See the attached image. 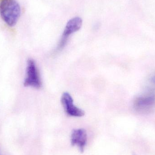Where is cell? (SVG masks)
I'll use <instances>...</instances> for the list:
<instances>
[{"mask_svg":"<svg viewBox=\"0 0 155 155\" xmlns=\"http://www.w3.org/2000/svg\"><path fill=\"white\" fill-rule=\"evenodd\" d=\"M21 7L16 0H2L0 2V15L4 21L13 26L21 15Z\"/></svg>","mask_w":155,"mask_h":155,"instance_id":"6da1fadb","label":"cell"},{"mask_svg":"<svg viewBox=\"0 0 155 155\" xmlns=\"http://www.w3.org/2000/svg\"><path fill=\"white\" fill-rule=\"evenodd\" d=\"M82 22V19L79 17H74L67 22L59 44L55 49L54 52L55 53L61 51L64 48L70 35L76 32L81 28Z\"/></svg>","mask_w":155,"mask_h":155,"instance_id":"7a4b0ae2","label":"cell"},{"mask_svg":"<svg viewBox=\"0 0 155 155\" xmlns=\"http://www.w3.org/2000/svg\"><path fill=\"white\" fill-rule=\"evenodd\" d=\"M25 87L39 88L41 87L42 83L35 61L30 59L27 61L26 76L24 82Z\"/></svg>","mask_w":155,"mask_h":155,"instance_id":"3957f363","label":"cell"},{"mask_svg":"<svg viewBox=\"0 0 155 155\" xmlns=\"http://www.w3.org/2000/svg\"><path fill=\"white\" fill-rule=\"evenodd\" d=\"M155 107V94L152 93L138 97L134 101V109L140 114H148Z\"/></svg>","mask_w":155,"mask_h":155,"instance_id":"277c9868","label":"cell"},{"mask_svg":"<svg viewBox=\"0 0 155 155\" xmlns=\"http://www.w3.org/2000/svg\"><path fill=\"white\" fill-rule=\"evenodd\" d=\"M61 101L64 111L68 115L74 117H82L84 115V112L74 105L73 99L68 92L63 94Z\"/></svg>","mask_w":155,"mask_h":155,"instance_id":"5b68a950","label":"cell"},{"mask_svg":"<svg viewBox=\"0 0 155 155\" xmlns=\"http://www.w3.org/2000/svg\"><path fill=\"white\" fill-rule=\"evenodd\" d=\"M87 141V134L85 130L82 128L74 129L71 136V143L73 146H78L81 153L84 152Z\"/></svg>","mask_w":155,"mask_h":155,"instance_id":"8992f818","label":"cell"},{"mask_svg":"<svg viewBox=\"0 0 155 155\" xmlns=\"http://www.w3.org/2000/svg\"><path fill=\"white\" fill-rule=\"evenodd\" d=\"M151 83L155 85V74L154 75L152 78H151V80H150Z\"/></svg>","mask_w":155,"mask_h":155,"instance_id":"52a82bcc","label":"cell"},{"mask_svg":"<svg viewBox=\"0 0 155 155\" xmlns=\"http://www.w3.org/2000/svg\"><path fill=\"white\" fill-rule=\"evenodd\" d=\"M133 155H136L135 154H133Z\"/></svg>","mask_w":155,"mask_h":155,"instance_id":"ba28073f","label":"cell"}]
</instances>
